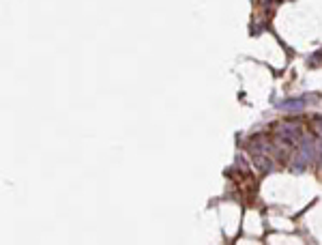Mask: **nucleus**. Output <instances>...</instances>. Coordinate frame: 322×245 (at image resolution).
Returning <instances> with one entry per match:
<instances>
[{
	"label": "nucleus",
	"mask_w": 322,
	"mask_h": 245,
	"mask_svg": "<svg viewBox=\"0 0 322 245\" xmlns=\"http://www.w3.org/2000/svg\"><path fill=\"white\" fill-rule=\"evenodd\" d=\"M305 106V101L303 99H288L284 101V104H279L281 110H288V112H296V110H303Z\"/></svg>",
	"instance_id": "1"
},
{
	"label": "nucleus",
	"mask_w": 322,
	"mask_h": 245,
	"mask_svg": "<svg viewBox=\"0 0 322 245\" xmlns=\"http://www.w3.org/2000/svg\"><path fill=\"white\" fill-rule=\"evenodd\" d=\"M316 127H318V131L322 133V118H320V121H316Z\"/></svg>",
	"instance_id": "2"
}]
</instances>
